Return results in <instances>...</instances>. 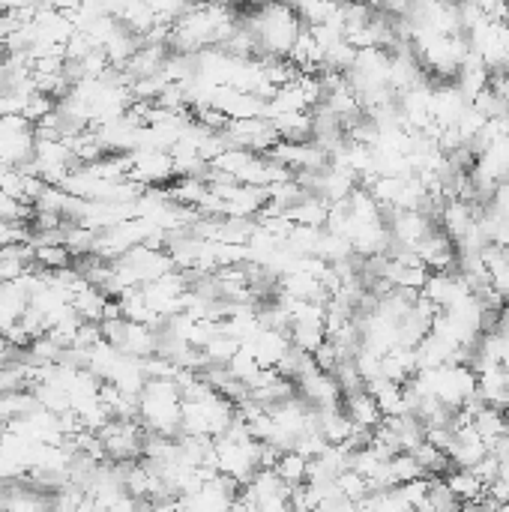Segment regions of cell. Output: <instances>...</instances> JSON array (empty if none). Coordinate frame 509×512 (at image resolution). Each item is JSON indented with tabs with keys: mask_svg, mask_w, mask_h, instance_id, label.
Instances as JSON below:
<instances>
[{
	"mask_svg": "<svg viewBox=\"0 0 509 512\" xmlns=\"http://www.w3.org/2000/svg\"><path fill=\"white\" fill-rule=\"evenodd\" d=\"M75 153L69 147L66 138H39L36 135V147H33V159L27 162V168L33 174H39L45 183H63V177L75 168Z\"/></svg>",
	"mask_w": 509,
	"mask_h": 512,
	"instance_id": "cell-3",
	"label": "cell"
},
{
	"mask_svg": "<svg viewBox=\"0 0 509 512\" xmlns=\"http://www.w3.org/2000/svg\"><path fill=\"white\" fill-rule=\"evenodd\" d=\"M246 27L255 36L258 57H288L297 36L303 33L306 21L300 18L291 0H264L252 3V9L240 12Z\"/></svg>",
	"mask_w": 509,
	"mask_h": 512,
	"instance_id": "cell-1",
	"label": "cell"
},
{
	"mask_svg": "<svg viewBox=\"0 0 509 512\" xmlns=\"http://www.w3.org/2000/svg\"><path fill=\"white\" fill-rule=\"evenodd\" d=\"M342 411L351 417L354 426L360 429H378L384 423V411L378 408L375 396L369 393V387H357V390H348L342 393Z\"/></svg>",
	"mask_w": 509,
	"mask_h": 512,
	"instance_id": "cell-5",
	"label": "cell"
},
{
	"mask_svg": "<svg viewBox=\"0 0 509 512\" xmlns=\"http://www.w3.org/2000/svg\"><path fill=\"white\" fill-rule=\"evenodd\" d=\"M273 471L294 489V486H303L309 480V459L300 450H282Z\"/></svg>",
	"mask_w": 509,
	"mask_h": 512,
	"instance_id": "cell-6",
	"label": "cell"
},
{
	"mask_svg": "<svg viewBox=\"0 0 509 512\" xmlns=\"http://www.w3.org/2000/svg\"><path fill=\"white\" fill-rule=\"evenodd\" d=\"M249 3H264V0H249Z\"/></svg>",
	"mask_w": 509,
	"mask_h": 512,
	"instance_id": "cell-7",
	"label": "cell"
},
{
	"mask_svg": "<svg viewBox=\"0 0 509 512\" xmlns=\"http://www.w3.org/2000/svg\"><path fill=\"white\" fill-rule=\"evenodd\" d=\"M129 156V177L141 186H168L177 171L171 150L162 147H135L126 153Z\"/></svg>",
	"mask_w": 509,
	"mask_h": 512,
	"instance_id": "cell-4",
	"label": "cell"
},
{
	"mask_svg": "<svg viewBox=\"0 0 509 512\" xmlns=\"http://www.w3.org/2000/svg\"><path fill=\"white\" fill-rule=\"evenodd\" d=\"M183 414V390L177 378H147L138 393V420L147 432L177 438Z\"/></svg>",
	"mask_w": 509,
	"mask_h": 512,
	"instance_id": "cell-2",
	"label": "cell"
}]
</instances>
